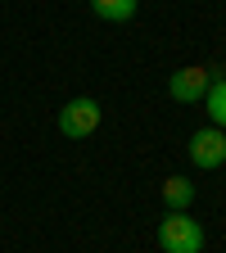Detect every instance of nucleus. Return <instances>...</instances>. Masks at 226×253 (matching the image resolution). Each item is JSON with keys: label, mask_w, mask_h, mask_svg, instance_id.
<instances>
[{"label": "nucleus", "mask_w": 226, "mask_h": 253, "mask_svg": "<svg viewBox=\"0 0 226 253\" xmlns=\"http://www.w3.org/2000/svg\"><path fill=\"white\" fill-rule=\"evenodd\" d=\"M204 244H208V231L195 217L168 212L163 221H158V249L163 253H204Z\"/></svg>", "instance_id": "1"}, {"label": "nucleus", "mask_w": 226, "mask_h": 253, "mask_svg": "<svg viewBox=\"0 0 226 253\" xmlns=\"http://www.w3.org/2000/svg\"><path fill=\"white\" fill-rule=\"evenodd\" d=\"M95 126H100V100H90V95H77L59 109V131L68 140H86Z\"/></svg>", "instance_id": "2"}, {"label": "nucleus", "mask_w": 226, "mask_h": 253, "mask_svg": "<svg viewBox=\"0 0 226 253\" xmlns=\"http://www.w3.org/2000/svg\"><path fill=\"white\" fill-rule=\"evenodd\" d=\"M190 163L199 172H213L226 163V131L222 126H199L195 136H190Z\"/></svg>", "instance_id": "3"}, {"label": "nucleus", "mask_w": 226, "mask_h": 253, "mask_svg": "<svg viewBox=\"0 0 226 253\" xmlns=\"http://www.w3.org/2000/svg\"><path fill=\"white\" fill-rule=\"evenodd\" d=\"M208 86H213L208 68H181V73L168 77V95H172L177 104H199L204 95H208Z\"/></svg>", "instance_id": "4"}, {"label": "nucleus", "mask_w": 226, "mask_h": 253, "mask_svg": "<svg viewBox=\"0 0 226 253\" xmlns=\"http://www.w3.org/2000/svg\"><path fill=\"white\" fill-rule=\"evenodd\" d=\"M163 204H168V212H185L190 204H195V185H190L185 176H168L163 181Z\"/></svg>", "instance_id": "5"}, {"label": "nucleus", "mask_w": 226, "mask_h": 253, "mask_svg": "<svg viewBox=\"0 0 226 253\" xmlns=\"http://www.w3.org/2000/svg\"><path fill=\"white\" fill-rule=\"evenodd\" d=\"M136 5H140V0H90L95 18H104V23H132Z\"/></svg>", "instance_id": "6"}, {"label": "nucleus", "mask_w": 226, "mask_h": 253, "mask_svg": "<svg viewBox=\"0 0 226 253\" xmlns=\"http://www.w3.org/2000/svg\"><path fill=\"white\" fill-rule=\"evenodd\" d=\"M204 100H208V122L226 131V77H217V82L208 86V95H204Z\"/></svg>", "instance_id": "7"}]
</instances>
